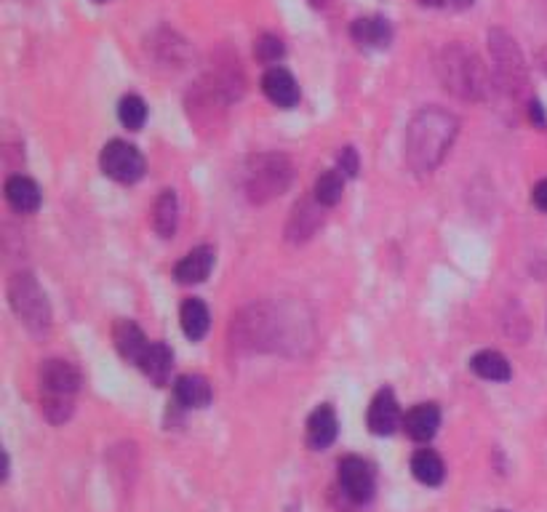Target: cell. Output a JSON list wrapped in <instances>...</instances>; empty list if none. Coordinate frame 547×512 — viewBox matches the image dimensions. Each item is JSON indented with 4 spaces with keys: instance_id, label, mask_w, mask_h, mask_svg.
<instances>
[{
    "instance_id": "8fae6325",
    "label": "cell",
    "mask_w": 547,
    "mask_h": 512,
    "mask_svg": "<svg viewBox=\"0 0 547 512\" xmlns=\"http://www.w3.org/2000/svg\"><path fill=\"white\" fill-rule=\"evenodd\" d=\"M438 427H441V408L435 403H419L403 416V430L417 443H427L438 432Z\"/></svg>"
},
{
    "instance_id": "f546056e",
    "label": "cell",
    "mask_w": 547,
    "mask_h": 512,
    "mask_svg": "<svg viewBox=\"0 0 547 512\" xmlns=\"http://www.w3.org/2000/svg\"><path fill=\"white\" fill-rule=\"evenodd\" d=\"M422 3H425V6H441L443 0H422Z\"/></svg>"
},
{
    "instance_id": "603a6c76",
    "label": "cell",
    "mask_w": 547,
    "mask_h": 512,
    "mask_svg": "<svg viewBox=\"0 0 547 512\" xmlns=\"http://www.w3.org/2000/svg\"><path fill=\"white\" fill-rule=\"evenodd\" d=\"M342 192H345V174L334 168V171H323L315 182V200L321 206H337L342 200Z\"/></svg>"
},
{
    "instance_id": "1f68e13d",
    "label": "cell",
    "mask_w": 547,
    "mask_h": 512,
    "mask_svg": "<svg viewBox=\"0 0 547 512\" xmlns=\"http://www.w3.org/2000/svg\"><path fill=\"white\" fill-rule=\"evenodd\" d=\"M542 67H545V72H547V51L542 54Z\"/></svg>"
},
{
    "instance_id": "ba28073f",
    "label": "cell",
    "mask_w": 547,
    "mask_h": 512,
    "mask_svg": "<svg viewBox=\"0 0 547 512\" xmlns=\"http://www.w3.org/2000/svg\"><path fill=\"white\" fill-rule=\"evenodd\" d=\"M339 486L355 504H366L374 496V470L361 456H345L339 462Z\"/></svg>"
},
{
    "instance_id": "5bb4252c",
    "label": "cell",
    "mask_w": 547,
    "mask_h": 512,
    "mask_svg": "<svg viewBox=\"0 0 547 512\" xmlns=\"http://www.w3.org/2000/svg\"><path fill=\"white\" fill-rule=\"evenodd\" d=\"M339 432V422L337 414H334V408L329 403H323L310 414L307 419V443L315 451H323V448H329L334 440H337Z\"/></svg>"
},
{
    "instance_id": "52a82bcc",
    "label": "cell",
    "mask_w": 547,
    "mask_h": 512,
    "mask_svg": "<svg viewBox=\"0 0 547 512\" xmlns=\"http://www.w3.org/2000/svg\"><path fill=\"white\" fill-rule=\"evenodd\" d=\"M99 166H102V171L110 179L121 184H134L145 176V158H142V152L134 144L121 142V139L105 144Z\"/></svg>"
},
{
    "instance_id": "4dcf8cb0",
    "label": "cell",
    "mask_w": 547,
    "mask_h": 512,
    "mask_svg": "<svg viewBox=\"0 0 547 512\" xmlns=\"http://www.w3.org/2000/svg\"><path fill=\"white\" fill-rule=\"evenodd\" d=\"M454 3H457V6H470L473 0H454Z\"/></svg>"
},
{
    "instance_id": "d6a6232c",
    "label": "cell",
    "mask_w": 547,
    "mask_h": 512,
    "mask_svg": "<svg viewBox=\"0 0 547 512\" xmlns=\"http://www.w3.org/2000/svg\"><path fill=\"white\" fill-rule=\"evenodd\" d=\"M97 3H107V0H97Z\"/></svg>"
},
{
    "instance_id": "484cf974",
    "label": "cell",
    "mask_w": 547,
    "mask_h": 512,
    "mask_svg": "<svg viewBox=\"0 0 547 512\" xmlns=\"http://www.w3.org/2000/svg\"><path fill=\"white\" fill-rule=\"evenodd\" d=\"M339 171L345 176L358 174V152L353 147H345V150L339 152Z\"/></svg>"
},
{
    "instance_id": "836d02e7",
    "label": "cell",
    "mask_w": 547,
    "mask_h": 512,
    "mask_svg": "<svg viewBox=\"0 0 547 512\" xmlns=\"http://www.w3.org/2000/svg\"><path fill=\"white\" fill-rule=\"evenodd\" d=\"M494 512H505V510H494Z\"/></svg>"
},
{
    "instance_id": "d6986e66",
    "label": "cell",
    "mask_w": 547,
    "mask_h": 512,
    "mask_svg": "<svg viewBox=\"0 0 547 512\" xmlns=\"http://www.w3.org/2000/svg\"><path fill=\"white\" fill-rule=\"evenodd\" d=\"M411 472L422 486L435 488L441 486L443 478H446V464L433 448H419L417 454L411 456Z\"/></svg>"
},
{
    "instance_id": "9a60e30c",
    "label": "cell",
    "mask_w": 547,
    "mask_h": 512,
    "mask_svg": "<svg viewBox=\"0 0 547 512\" xmlns=\"http://www.w3.org/2000/svg\"><path fill=\"white\" fill-rule=\"evenodd\" d=\"M6 200L19 214H35L41 208V187L27 176H11L6 182Z\"/></svg>"
},
{
    "instance_id": "5b68a950",
    "label": "cell",
    "mask_w": 547,
    "mask_h": 512,
    "mask_svg": "<svg viewBox=\"0 0 547 512\" xmlns=\"http://www.w3.org/2000/svg\"><path fill=\"white\" fill-rule=\"evenodd\" d=\"M489 51H491V67L497 75L499 88L507 96H518L526 91V64H523V54L518 43H515L505 30H491L489 32Z\"/></svg>"
},
{
    "instance_id": "44dd1931",
    "label": "cell",
    "mask_w": 547,
    "mask_h": 512,
    "mask_svg": "<svg viewBox=\"0 0 547 512\" xmlns=\"http://www.w3.org/2000/svg\"><path fill=\"white\" fill-rule=\"evenodd\" d=\"M470 368L481 379H489V382H510V376H513V368H510L507 358L497 350H483L473 355Z\"/></svg>"
},
{
    "instance_id": "f1b7e54d",
    "label": "cell",
    "mask_w": 547,
    "mask_h": 512,
    "mask_svg": "<svg viewBox=\"0 0 547 512\" xmlns=\"http://www.w3.org/2000/svg\"><path fill=\"white\" fill-rule=\"evenodd\" d=\"M310 3H313L315 8H323V6H326V3H329V0H310Z\"/></svg>"
},
{
    "instance_id": "e0dca14e",
    "label": "cell",
    "mask_w": 547,
    "mask_h": 512,
    "mask_svg": "<svg viewBox=\"0 0 547 512\" xmlns=\"http://www.w3.org/2000/svg\"><path fill=\"white\" fill-rule=\"evenodd\" d=\"M171 366H174V355H171V350L163 342H150L145 358L139 360V368H142L147 379L153 384H158V387L169 384Z\"/></svg>"
},
{
    "instance_id": "7a4b0ae2",
    "label": "cell",
    "mask_w": 547,
    "mask_h": 512,
    "mask_svg": "<svg viewBox=\"0 0 547 512\" xmlns=\"http://www.w3.org/2000/svg\"><path fill=\"white\" fill-rule=\"evenodd\" d=\"M81 390V371L70 360L51 358L41 366V408L51 424L70 419L75 408V392Z\"/></svg>"
},
{
    "instance_id": "ffe728a7",
    "label": "cell",
    "mask_w": 547,
    "mask_h": 512,
    "mask_svg": "<svg viewBox=\"0 0 547 512\" xmlns=\"http://www.w3.org/2000/svg\"><path fill=\"white\" fill-rule=\"evenodd\" d=\"M179 320H182V331H185L187 339L193 342H201L203 336L209 334L211 315L209 307L201 302V299H187L179 310Z\"/></svg>"
},
{
    "instance_id": "7c38bea8",
    "label": "cell",
    "mask_w": 547,
    "mask_h": 512,
    "mask_svg": "<svg viewBox=\"0 0 547 512\" xmlns=\"http://www.w3.org/2000/svg\"><path fill=\"white\" fill-rule=\"evenodd\" d=\"M113 342L118 355H121L123 360H129V363H137V366L139 360L145 358L147 347H150L147 336L142 334V328H139L134 320H118V323H115Z\"/></svg>"
},
{
    "instance_id": "3957f363",
    "label": "cell",
    "mask_w": 547,
    "mask_h": 512,
    "mask_svg": "<svg viewBox=\"0 0 547 512\" xmlns=\"http://www.w3.org/2000/svg\"><path fill=\"white\" fill-rule=\"evenodd\" d=\"M438 72H441L443 86L449 88L451 94H457L459 99L481 102L483 96L489 94V78H486L481 59L459 43L443 48Z\"/></svg>"
},
{
    "instance_id": "277c9868",
    "label": "cell",
    "mask_w": 547,
    "mask_h": 512,
    "mask_svg": "<svg viewBox=\"0 0 547 512\" xmlns=\"http://www.w3.org/2000/svg\"><path fill=\"white\" fill-rule=\"evenodd\" d=\"M9 302L11 310L17 312L22 326L33 334H43L51 326V307L49 299L38 286V280L30 272H17L9 283Z\"/></svg>"
},
{
    "instance_id": "83f0119b",
    "label": "cell",
    "mask_w": 547,
    "mask_h": 512,
    "mask_svg": "<svg viewBox=\"0 0 547 512\" xmlns=\"http://www.w3.org/2000/svg\"><path fill=\"white\" fill-rule=\"evenodd\" d=\"M531 120H537V126H545V115H542V107H539V102H531Z\"/></svg>"
},
{
    "instance_id": "6da1fadb",
    "label": "cell",
    "mask_w": 547,
    "mask_h": 512,
    "mask_svg": "<svg viewBox=\"0 0 547 512\" xmlns=\"http://www.w3.org/2000/svg\"><path fill=\"white\" fill-rule=\"evenodd\" d=\"M457 118L438 107L419 110L406 131V163L419 174H430L441 166L454 136H457Z\"/></svg>"
},
{
    "instance_id": "ac0fdd59",
    "label": "cell",
    "mask_w": 547,
    "mask_h": 512,
    "mask_svg": "<svg viewBox=\"0 0 547 512\" xmlns=\"http://www.w3.org/2000/svg\"><path fill=\"white\" fill-rule=\"evenodd\" d=\"M174 398L182 408H206L211 403V384L198 374L179 376L174 384Z\"/></svg>"
},
{
    "instance_id": "2e32d148",
    "label": "cell",
    "mask_w": 547,
    "mask_h": 512,
    "mask_svg": "<svg viewBox=\"0 0 547 512\" xmlns=\"http://www.w3.org/2000/svg\"><path fill=\"white\" fill-rule=\"evenodd\" d=\"M350 35L355 43L366 48H385L393 40V27L382 16H363V19H355Z\"/></svg>"
},
{
    "instance_id": "7402d4cb",
    "label": "cell",
    "mask_w": 547,
    "mask_h": 512,
    "mask_svg": "<svg viewBox=\"0 0 547 512\" xmlns=\"http://www.w3.org/2000/svg\"><path fill=\"white\" fill-rule=\"evenodd\" d=\"M177 219H179L177 192L163 190L153 206V230L158 232L161 238H171L174 230H177Z\"/></svg>"
},
{
    "instance_id": "8992f818",
    "label": "cell",
    "mask_w": 547,
    "mask_h": 512,
    "mask_svg": "<svg viewBox=\"0 0 547 512\" xmlns=\"http://www.w3.org/2000/svg\"><path fill=\"white\" fill-rule=\"evenodd\" d=\"M291 182V166L283 155H259L246 168V192L254 203H267Z\"/></svg>"
},
{
    "instance_id": "4fadbf2b",
    "label": "cell",
    "mask_w": 547,
    "mask_h": 512,
    "mask_svg": "<svg viewBox=\"0 0 547 512\" xmlns=\"http://www.w3.org/2000/svg\"><path fill=\"white\" fill-rule=\"evenodd\" d=\"M214 262H217L214 248L198 246L174 267V278L179 283H185V286H190V283H203L211 275V270H214Z\"/></svg>"
},
{
    "instance_id": "9c48e42d",
    "label": "cell",
    "mask_w": 547,
    "mask_h": 512,
    "mask_svg": "<svg viewBox=\"0 0 547 512\" xmlns=\"http://www.w3.org/2000/svg\"><path fill=\"white\" fill-rule=\"evenodd\" d=\"M366 422H369V430L374 435H393L395 427L401 424V408H398V400H395L393 390H379L374 395L369 406V414H366Z\"/></svg>"
},
{
    "instance_id": "30bf717a",
    "label": "cell",
    "mask_w": 547,
    "mask_h": 512,
    "mask_svg": "<svg viewBox=\"0 0 547 512\" xmlns=\"http://www.w3.org/2000/svg\"><path fill=\"white\" fill-rule=\"evenodd\" d=\"M262 91L273 104L283 107V110H289L294 104L299 102V86L294 75L289 70H283V67H270L265 72V78H262Z\"/></svg>"
},
{
    "instance_id": "d4e9b609",
    "label": "cell",
    "mask_w": 547,
    "mask_h": 512,
    "mask_svg": "<svg viewBox=\"0 0 547 512\" xmlns=\"http://www.w3.org/2000/svg\"><path fill=\"white\" fill-rule=\"evenodd\" d=\"M283 56V43L275 35H262L257 40V59L265 64H275Z\"/></svg>"
},
{
    "instance_id": "4316f807",
    "label": "cell",
    "mask_w": 547,
    "mask_h": 512,
    "mask_svg": "<svg viewBox=\"0 0 547 512\" xmlns=\"http://www.w3.org/2000/svg\"><path fill=\"white\" fill-rule=\"evenodd\" d=\"M531 198H534L537 208H542V211L547 214V179H542V182L534 187V195H531Z\"/></svg>"
},
{
    "instance_id": "cb8c5ba5",
    "label": "cell",
    "mask_w": 547,
    "mask_h": 512,
    "mask_svg": "<svg viewBox=\"0 0 547 512\" xmlns=\"http://www.w3.org/2000/svg\"><path fill=\"white\" fill-rule=\"evenodd\" d=\"M118 118H121V123L129 128V131H139V128L145 126V120H147L145 99L137 94L123 96L121 104H118Z\"/></svg>"
}]
</instances>
